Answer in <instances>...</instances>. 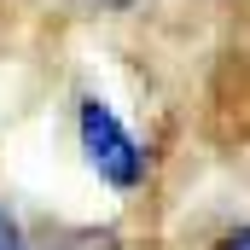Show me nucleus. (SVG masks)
Wrapping results in <instances>:
<instances>
[{"mask_svg": "<svg viewBox=\"0 0 250 250\" xmlns=\"http://www.w3.org/2000/svg\"><path fill=\"white\" fill-rule=\"evenodd\" d=\"M76 134H82V151L93 163V175L117 192H134L146 181V146L123 128V117L99 99V93H82L76 99Z\"/></svg>", "mask_w": 250, "mask_h": 250, "instance_id": "1", "label": "nucleus"}, {"mask_svg": "<svg viewBox=\"0 0 250 250\" xmlns=\"http://www.w3.org/2000/svg\"><path fill=\"white\" fill-rule=\"evenodd\" d=\"M35 250H123V239L111 227H53Z\"/></svg>", "mask_w": 250, "mask_h": 250, "instance_id": "2", "label": "nucleus"}, {"mask_svg": "<svg viewBox=\"0 0 250 250\" xmlns=\"http://www.w3.org/2000/svg\"><path fill=\"white\" fill-rule=\"evenodd\" d=\"M0 250H29V239L18 233V221H12L6 209H0Z\"/></svg>", "mask_w": 250, "mask_h": 250, "instance_id": "3", "label": "nucleus"}, {"mask_svg": "<svg viewBox=\"0 0 250 250\" xmlns=\"http://www.w3.org/2000/svg\"><path fill=\"white\" fill-rule=\"evenodd\" d=\"M209 250H250V227H227V233H221Z\"/></svg>", "mask_w": 250, "mask_h": 250, "instance_id": "4", "label": "nucleus"}, {"mask_svg": "<svg viewBox=\"0 0 250 250\" xmlns=\"http://www.w3.org/2000/svg\"><path fill=\"white\" fill-rule=\"evenodd\" d=\"M93 6H134V0H93Z\"/></svg>", "mask_w": 250, "mask_h": 250, "instance_id": "5", "label": "nucleus"}]
</instances>
